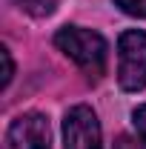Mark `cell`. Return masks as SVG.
<instances>
[{
    "label": "cell",
    "instance_id": "6da1fadb",
    "mask_svg": "<svg viewBox=\"0 0 146 149\" xmlns=\"http://www.w3.org/2000/svg\"><path fill=\"white\" fill-rule=\"evenodd\" d=\"M55 46L74 66H80L92 80H97L106 72V52L109 49H106V40L97 32L83 29V26H63L55 35Z\"/></svg>",
    "mask_w": 146,
    "mask_h": 149
},
{
    "label": "cell",
    "instance_id": "8992f818",
    "mask_svg": "<svg viewBox=\"0 0 146 149\" xmlns=\"http://www.w3.org/2000/svg\"><path fill=\"white\" fill-rule=\"evenodd\" d=\"M115 3L132 17H146V0H115Z\"/></svg>",
    "mask_w": 146,
    "mask_h": 149
},
{
    "label": "cell",
    "instance_id": "9c48e42d",
    "mask_svg": "<svg viewBox=\"0 0 146 149\" xmlns=\"http://www.w3.org/2000/svg\"><path fill=\"white\" fill-rule=\"evenodd\" d=\"M115 149H143V141H135V138H129V135H120V138L115 141Z\"/></svg>",
    "mask_w": 146,
    "mask_h": 149
},
{
    "label": "cell",
    "instance_id": "3957f363",
    "mask_svg": "<svg viewBox=\"0 0 146 149\" xmlns=\"http://www.w3.org/2000/svg\"><path fill=\"white\" fill-rule=\"evenodd\" d=\"M63 149H103L100 123L89 106H72L63 118Z\"/></svg>",
    "mask_w": 146,
    "mask_h": 149
},
{
    "label": "cell",
    "instance_id": "5b68a950",
    "mask_svg": "<svg viewBox=\"0 0 146 149\" xmlns=\"http://www.w3.org/2000/svg\"><path fill=\"white\" fill-rule=\"evenodd\" d=\"M15 3L32 17H49L57 9V0H15Z\"/></svg>",
    "mask_w": 146,
    "mask_h": 149
},
{
    "label": "cell",
    "instance_id": "7a4b0ae2",
    "mask_svg": "<svg viewBox=\"0 0 146 149\" xmlns=\"http://www.w3.org/2000/svg\"><path fill=\"white\" fill-rule=\"evenodd\" d=\"M117 83L126 92L146 89V32L129 29L117 40Z\"/></svg>",
    "mask_w": 146,
    "mask_h": 149
},
{
    "label": "cell",
    "instance_id": "277c9868",
    "mask_svg": "<svg viewBox=\"0 0 146 149\" xmlns=\"http://www.w3.org/2000/svg\"><path fill=\"white\" fill-rule=\"evenodd\" d=\"M6 141L12 149H49L52 146V129L49 118L40 112H23L12 120L6 132Z\"/></svg>",
    "mask_w": 146,
    "mask_h": 149
},
{
    "label": "cell",
    "instance_id": "52a82bcc",
    "mask_svg": "<svg viewBox=\"0 0 146 149\" xmlns=\"http://www.w3.org/2000/svg\"><path fill=\"white\" fill-rule=\"evenodd\" d=\"M0 60H3V80H0V89H6V86L12 83V74H15V63H12V55H9L6 46L0 49Z\"/></svg>",
    "mask_w": 146,
    "mask_h": 149
},
{
    "label": "cell",
    "instance_id": "ba28073f",
    "mask_svg": "<svg viewBox=\"0 0 146 149\" xmlns=\"http://www.w3.org/2000/svg\"><path fill=\"white\" fill-rule=\"evenodd\" d=\"M132 120H135V129H138V135H140V141L146 143V103L135 109V115H132Z\"/></svg>",
    "mask_w": 146,
    "mask_h": 149
}]
</instances>
